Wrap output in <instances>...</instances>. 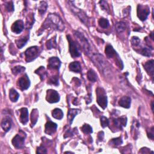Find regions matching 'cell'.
Segmentation results:
<instances>
[{
  "label": "cell",
  "instance_id": "obj_4",
  "mask_svg": "<svg viewBox=\"0 0 154 154\" xmlns=\"http://www.w3.org/2000/svg\"><path fill=\"white\" fill-rule=\"evenodd\" d=\"M39 54V50L37 46H32L27 49L25 52V59L27 62H31L35 60Z\"/></svg>",
  "mask_w": 154,
  "mask_h": 154
},
{
  "label": "cell",
  "instance_id": "obj_7",
  "mask_svg": "<svg viewBox=\"0 0 154 154\" xmlns=\"http://www.w3.org/2000/svg\"><path fill=\"white\" fill-rule=\"evenodd\" d=\"M75 36L76 38V39H78L79 42L81 44V46L82 47L84 51L88 53V51L90 50V45L88 44V41L87 39L82 35L81 33H80L78 31L75 32Z\"/></svg>",
  "mask_w": 154,
  "mask_h": 154
},
{
  "label": "cell",
  "instance_id": "obj_33",
  "mask_svg": "<svg viewBox=\"0 0 154 154\" xmlns=\"http://www.w3.org/2000/svg\"><path fill=\"white\" fill-rule=\"evenodd\" d=\"M98 23H99V26L102 28H108L109 26L108 21L105 18H100L99 20Z\"/></svg>",
  "mask_w": 154,
  "mask_h": 154
},
{
  "label": "cell",
  "instance_id": "obj_38",
  "mask_svg": "<svg viewBox=\"0 0 154 154\" xmlns=\"http://www.w3.org/2000/svg\"><path fill=\"white\" fill-rule=\"evenodd\" d=\"M100 124H101L102 128H105L107 127L109 124V121L107 118L104 116H102L100 117Z\"/></svg>",
  "mask_w": 154,
  "mask_h": 154
},
{
  "label": "cell",
  "instance_id": "obj_25",
  "mask_svg": "<svg viewBox=\"0 0 154 154\" xmlns=\"http://www.w3.org/2000/svg\"><path fill=\"white\" fill-rule=\"evenodd\" d=\"M115 28H116V31L119 33H121L125 30L127 28V24L125 22L121 21L116 23Z\"/></svg>",
  "mask_w": 154,
  "mask_h": 154
},
{
  "label": "cell",
  "instance_id": "obj_44",
  "mask_svg": "<svg viewBox=\"0 0 154 154\" xmlns=\"http://www.w3.org/2000/svg\"><path fill=\"white\" fill-rule=\"evenodd\" d=\"M98 139L99 140V141H102L103 140V139H104V132H102V131L99 132V134H98Z\"/></svg>",
  "mask_w": 154,
  "mask_h": 154
},
{
  "label": "cell",
  "instance_id": "obj_23",
  "mask_svg": "<svg viewBox=\"0 0 154 154\" xmlns=\"http://www.w3.org/2000/svg\"><path fill=\"white\" fill-rule=\"evenodd\" d=\"M29 39V36L27 35V36L23 37L22 38H20L19 39H17L16 40V44L17 46L18 47L19 49H21L23 46H25V45L27 44L28 42V40Z\"/></svg>",
  "mask_w": 154,
  "mask_h": 154
},
{
  "label": "cell",
  "instance_id": "obj_28",
  "mask_svg": "<svg viewBox=\"0 0 154 154\" xmlns=\"http://www.w3.org/2000/svg\"><path fill=\"white\" fill-rule=\"evenodd\" d=\"M87 78L89 81L95 82L97 80V75L93 70L90 69L87 72Z\"/></svg>",
  "mask_w": 154,
  "mask_h": 154
},
{
  "label": "cell",
  "instance_id": "obj_37",
  "mask_svg": "<svg viewBox=\"0 0 154 154\" xmlns=\"http://www.w3.org/2000/svg\"><path fill=\"white\" fill-rule=\"evenodd\" d=\"M140 54L146 57L151 56V50L149 48H143L140 51Z\"/></svg>",
  "mask_w": 154,
  "mask_h": 154
},
{
  "label": "cell",
  "instance_id": "obj_3",
  "mask_svg": "<svg viewBox=\"0 0 154 154\" xmlns=\"http://www.w3.org/2000/svg\"><path fill=\"white\" fill-rule=\"evenodd\" d=\"M97 93V102L102 109H105L107 106V97L104 90L102 88H98Z\"/></svg>",
  "mask_w": 154,
  "mask_h": 154
},
{
  "label": "cell",
  "instance_id": "obj_31",
  "mask_svg": "<svg viewBox=\"0 0 154 154\" xmlns=\"http://www.w3.org/2000/svg\"><path fill=\"white\" fill-rule=\"evenodd\" d=\"M56 45L57 44H56V37L54 38H52L48 41H47V42H46V47L48 50H51L53 48H55Z\"/></svg>",
  "mask_w": 154,
  "mask_h": 154
},
{
  "label": "cell",
  "instance_id": "obj_36",
  "mask_svg": "<svg viewBox=\"0 0 154 154\" xmlns=\"http://www.w3.org/2000/svg\"><path fill=\"white\" fill-rule=\"evenodd\" d=\"M48 82L50 84H52L54 86H58V78L57 76H53L50 77L49 78Z\"/></svg>",
  "mask_w": 154,
  "mask_h": 154
},
{
  "label": "cell",
  "instance_id": "obj_32",
  "mask_svg": "<svg viewBox=\"0 0 154 154\" xmlns=\"http://www.w3.org/2000/svg\"><path fill=\"white\" fill-rule=\"evenodd\" d=\"M25 70V67L21 66H17L16 67H14L12 69H11V71H12V73L15 75H17V74H21L22 72H23Z\"/></svg>",
  "mask_w": 154,
  "mask_h": 154
},
{
  "label": "cell",
  "instance_id": "obj_11",
  "mask_svg": "<svg viewBox=\"0 0 154 154\" xmlns=\"http://www.w3.org/2000/svg\"><path fill=\"white\" fill-rule=\"evenodd\" d=\"M61 66V62L57 57H51L48 60V67L50 69L58 70Z\"/></svg>",
  "mask_w": 154,
  "mask_h": 154
},
{
  "label": "cell",
  "instance_id": "obj_34",
  "mask_svg": "<svg viewBox=\"0 0 154 154\" xmlns=\"http://www.w3.org/2000/svg\"><path fill=\"white\" fill-rule=\"evenodd\" d=\"M81 130L84 133L87 134H91L93 133L92 128L89 125H88V124H84V125L81 127Z\"/></svg>",
  "mask_w": 154,
  "mask_h": 154
},
{
  "label": "cell",
  "instance_id": "obj_12",
  "mask_svg": "<svg viewBox=\"0 0 154 154\" xmlns=\"http://www.w3.org/2000/svg\"><path fill=\"white\" fill-rule=\"evenodd\" d=\"M57 128V124L50 121L45 125V133L47 134L52 135L56 132Z\"/></svg>",
  "mask_w": 154,
  "mask_h": 154
},
{
  "label": "cell",
  "instance_id": "obj_5",
  "mask_svg": "<svg viewBox=\"0 0 154 154\" xmlns=\"http://www.w3.org/2000/svg\"><path fill=\"white\" fill-rule=\"evenodd\" d=\"M92 60L94 63H95L99 69L104 72V70H107V64L106 62L105 61L103 57L99 54H94L92 57Z\"/></svg>",
  "mask_w": 154,
  "mask_h": 154
},
{
  "label": "cell",
  "instance_id": "obj_30",
  "mask_svg": "<svg viewBox=\"0 0 154 154\" xmlns=\"http://www.w3.org/2000/svg\"><path fill=\"white\" fill-rule=\"evenodd\" d=\"M47 7H48V5H47V3L45 1H41L40 3L39 6L38 8L39 13L40 15L44 14L47 10Z\"/></svg>",
  "mask_w": 154,
  "mask_h": 154
},
{
  "label": "cell",
  "instance_id": "obj_16",
  "mask_svg": "<svg viewBox=\"0 0 154 154\" xmlns=\"http://www.w3.org/2000/svg\"><path fill=\"white\" fill-rule=\"evenodd\" d=\"M105 52L106 56L108 58H112L115 57H117L118 54H117L116 51L112 48V46L111 45H107L105 47Z\"/></svg>",
  "mask_w": 154,
  "mask_h": 154
},
{
  "label": "cell",
  "instance_id": "obj_8",
  "mask_svg": "<svg viewBox=\"0 0 154 154\" xmlns=\"http://www.w3.org/2000/svg\"><path fill=\"white\" fill-rule=\"evenodd\" d=\"M46 99L50 103H56L60 100V95L54 90H48L46 93Z\"/></svg>",
  "mask_w": 154,
  "mask_h": 154
},
{
  "label": "cell",
  "instance_id": "obj_29",
  "mask_svg": "<svg viewBox=\"0 0 154 154\" xmlns=\"http://www.w3.org/2000/svg\"><path fill=\"white\" fill-rule=\"evenodd\" d=\"M74 12L78 15V16L80 17V19L84 23H87L86 21L87 22V17L81 10H80V9H76L75 11H74Z\"/></svg>",
  "mask_w": 154,
  "mask_h": 154
},
{
  "label": "cell",
  "instance_id": "obj_13",
  "mask_svg": "<svg viewBox=\"0 0 154 154\" xmlns=\"http://www.w3.org/2000/svg\"><path fill=\"white\" fill-rule=\"evenodd\" d=\"M24 28V24L21 20L16 21L13 23V24L11 26V31L16 34L21 33Z\"/></svg>",
  "mask_w": 154,
  "mask_h": 154
},
{
  "label": "cell",
  "instance_id": "obj_17",
  "mask_svg": "<svg viewBox=\"0 0 154 154\" xmlns=\"http://www.w3.org/2000/svg\"><path fill=\"white\" fill-rule=\"evenodd\" d=\"M131 99L128 96L122 97L119 101V104L121 106L125 108H129L131 106Z\"/></svg>",
  "mask_w": 154,
  "mask_h": 154
},
{
  "label": "cell",
  "instance_id": "obj_10",
  "mask_svg": "<svg viewBox=\"0 0 154 154\" xmlns=\"http://www.w3.org/2000/svg\"><path fill=\"white\" fill-rule=\"evenodd\" d=\"M25 136H22L20 134L16 135L15 137L12 140V144L16 149H21L23 147L25 143Z\"/></svg>",
  "mask_w": 154,
  "mask_h": 154
},
{
  "label": "cell",
  "instance_id": "obj_20",
  "mask_svg": "<svg viewBox=\"0 0 154 154\" xmlns=\"http://www.w3.org/2000/svg\"><path fill=\"white\" fill-rule=\"evenodd\" d=\"M80 111L78 109H71L68 111V121L70 124H72L73 122L74 117L78 114Z\"/></svg>",
  "mask_w": 154,
  "mask_h": 154
},
{
  "label": "cell",
  "instance_id": "obj_18",
  "mask_svg": "<svg viewBox=\"0 0 154 154\" xmlns=\"http://www.w3.org/2000/svg\"><path fill=\"white\" fill-rule=\"evenodd\" d=\"M1 127L5 132H8L11 127V120L9 117H5L1 122Z\"/></svg>",
  "mask_w": 154,
  "mask_h": 154
},
{
  "label": "cell",
  "instance_id": "obj_45",
  "mask_svg": "<svg viewBox=\"0 0 154 154\" xmlns=\"http://www.w3.org/2000/svg\"><path fill=\"white\" fill-rule=\"evenodd\" d=\"M151 106H152V111H153V102H152V105H151Z\"/></svg>",
  "mask_w": 154,
  "mask_h": 154
},
{
  "label": "cell",
  "instance_id": "obj_40",
  "mask_svg": "<svg viewBox=\"0 0 154 154\" xmlns=\"http://www.w3.org/2000/svg\"><path fill=\"white\" fill-rule=\"evenodd\" d=\"M131 43L132 45L134 46H137L140 43V40L139 38H138L137 37H133L132 39H131Z\"/></svg>",
  "mask_w": 154,
  "mask_h": 154
},
{
  "label": "cell",
  "instance_id": "obj_39",
  "mask_svg": "<svg viewBox=\"0 0 154 154\" xmlns=\"http://www.w3.org/2000/svg\"><path fill=\"white\" fill-rule=\"evenodd\" d=\"M5 8H6L7 10L9 12L14 11V5L13 2H9L5 5Z\"/></svg>",
  "mask_w": 154,
  "mask_h": 154
},
{
  "label": "cell",
  "instance_id": "obj_46",
  "mask_svg": "<svg viewBox=\"0 0 154 154\" xmlns=\"http://www.w3.org/2000/svg\"><path fill=\"white\" fill-rule=\"evenodd\" d=\"M65 153H72V152H66Z\"/></svg>",
  "mask_w": 154,
  "mask_h": 154
},
{
  "label": "cell",
  "instance_id": "obj_6",
  "mask_svg": "<svg viewBox=\"0 0 154 154\" xmlns=\"http://www.w3.org/2000/svg\"><path fill=\"white\" fill-rule=\"evenodd\" d=\"M150 13V9L147 5L139 4L137 6V16L142 21H145Z\"/></svg>",
  "mask_w": 154,
  "mask_h": 154
},
{
  "label": "cell",
  "instance_id": "obj_26",
  "mask_svg": "<svg viewBox=\"0 0 154 154\" xmlns=\"http://www.w3.org/2000/svg\"><path fill=\"white\" fill-rule=\"evenodd\" d=\"M35 73L38 74L40 76V78L42 80L45 79V78L46 76V74H47L45 68L43 66H41L39 68H38L37 70H35Z\"/></svg>",
  "mask_w": 154,
  "mask_h": 154
},
{
  "label": "cell",
  "instance_id": "obj_24",
  "mask_svg": "<svg viewBox=\"0 0 154 154\" xmlns=\"http://www.w3.org/2000/svg\"><path fill=\"white\" fill-rule=\"evenodd\" d=\"M52 117L58 120H61L63 117V112L62 110L59 108H56L52 112Z\"/></svg>",
  "mask_w": 154,
  "mask_h": 154
},
{
  "label": "cell",
  "instance_id": "obj_27",
  "mask_svg": "<svg viewBox=\"0 0 154 154\" xmlns=\"http://www.w3.org/2000/svg\"><path fill=\"white\" fill-rule=\"evenodd\" d=\"M39 117V112L37 109H34L32 111L31 114V121L33 125H34L36 123Z\"/></svg>",
  "mask_w": 154,
  "mask_h": 154
},
{
  "label": "cell",
  "instance_id": "obj_19",
  "mask_svg": "<svg viewBox=\"0 0 154 154\" xmlns=\"http://www.w3.org/2000/svg\"><path fill=\"white\" fill-rule=\"evenodd\" d=\"M153 60H151L147 62L145 65L144 67L146 72L149 75H151L152 77L153 76V72H154V68H153Z\"/></svg>",
  "mask_w": 154,
  "mask_h": 154
},
{
  "label": "cell",
  "instance_id": "obj_2",
  "mask_svg": "<svg viewBox=\"0 0 154 154\" xmlns=\"http://www.w3.org/2000/svg\"><path fill=\"white\" fill-rule=\"evenodd\" d=\"M67 39L69 44V51L70 55L73 58L78 57L81 56L80 51V46L74 40L72 39L69 35H67Z\"/></svg>",
  "mask_w": 154,
  "mask_h": 154
},
{
  "label": "cell",
  "instance_id": "obj_9",
  "mask_svg": "<svg viewBox=\"0 0 154 154\" xmlns=\"http://www.w3.org/2000/svg\"><path fill=\"white\" fill-rule=\"evenodd\" d=\"M17 86L22 90H25L28 89L30 86V81L27 74H25L23 76L19 79L17 81Z\"/></svg>",
  "mask_w": 154,
  "mask_h": 154
},
{
  "label": "cell",
  "instance_id": "obj_43",
  "mask_svg": "<svg viewBox=\"0 0 154 154\" xmlns=\"http://www.w3.org/2000/svg\"><path fill=\"white\" fill-rule=\"evenodd\" d=\"M153 127H152L151 128V129L149 130V133H147V135H148V137L149 139H151V140H153V135H154V133H153Z\"/></svg>",
  "mask_w": 154,
  "mask_h": 154
},
{
  "label": "cell",
  "instance_id": "obj_22",
  "mask_svg": "<svg viewBox=\"0 0 154 154\" xmlns=\"http://www.w3.org/2000/svg\"><path fill=\"white\" fill-rule=\"evenodd\" d=\"M19 98V94L16 92V90L13 89V88H11V89L10 90L9 98L11 100V101H12L13 102H16L17 100H18Z\"/></svg>",
  "mask_w": 154,
  "mask_h": 154
},
{
  "label": "cell",
  "instance_id": "obj_15",
  "mask_svg": "<svg viewBox=\"0 0 154 154\" xmlns=\"http://www.w3.org/2000/svg\"><path fill=\"white\" fill-rule=\"evenodd\" d=\"M127 123V118L126 116H122L121 117H118L117 119L114 120V125L120 129H122V127H126Z\"/></svg>",
  "mask_w": 154,
  "mask_h": 154
},
{
  "label": "cell",
  "instance_id": "obj_41",
  "mask_svg": "<svg viewBox=\"0 0 154 154\" xmlns=\"http://www.w3.org/2000/svg\"><path fill=\"white\" fill-rule=\"evenodd\" d=\"M99 4L100 5V7H102L103 10H106V11L109 10V7H108V5L107 4V2L105 1H100L99 2Z\"/></svg>",
  "mask_w": 154,
  "mask_h": 154
},
{
  "label": "cell",
  "instance_id": "obj_21",
  "mask_svg": "<svg viewBox=\"0 0 154 154\" xmlns=\"http://www.w3.org/2000/svg\"><path fill=\"white\" fill-rule=\"evenodd\" d=\"M69 68L70 71H72V72H74L75 73H79L81 70V65L79 62H77L71 63L69 64Z\"/></svg>",
  "mask_w": 154,
  "mask_h": 154
},
{
  "label": "cell",
  "instance_id": "obj_42",
  "mask_svg": "<svg viewBox=\"0 0 154 154\" xmlns=\"http://www.w3.org/2000/svg\"><path fill=\"white\" fill-rule=\"evenodd\" d=\"M47 151L45 148L43 146H40L37 148V153H46Z\"/></svg>",
  "mask_w": 154,
  "mask_h": 154
},
{
  "label": "cell",
  "instance_id": "obj_14",
  "mask_svg": "<svg viewBox=\"0 0 154 154\" xmlns=\"http://www.w3.org/2000/svg\"><path fill=\"white\" fill-rule=\"evenodd\" d=\"M20 121L23 124H25L28 121V111L27 108H22L20 110Z\"/></svg>",
  "mask_w": 154,
  "mask_h": 154
},
{
  "label": "cell",
  "instance_id": "obj_35",
  "mask_svg": "<svg viewBox=\"0 0 154 154\" xmlns=\"http://www.w3.org/2000/svg\"><path fill=\"white\" fill-rule=\"evenodd\" d=\"M110 143L112 144L111 145H113L115 147H117V146H119V145L122 144L123 141L122 140V138L120 137H118L116 139H112L110 141Z\"/></svg>",
  "mask_w": 154,
  "mask_h": 154
},
{
  "label": "cell",
  "instance_id": "obj_1",
  "mask_svg": "<svg viewBox=\"0 0 154 154\" xmlns=\"http://www.w3.org/2000/svg\"><path fill=\"white\" fill-rule=\"evenodd\" d=\"M43 29L52 28L58 31H63L64 28V23L62 19L56 14H50L42 25Z\"/></svg>",
  "mask_w": 154,
  "mask_h": 154
}]
</instances>
